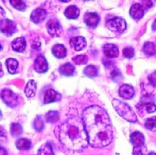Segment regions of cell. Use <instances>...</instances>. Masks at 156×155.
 <instances>
[{
	"label": "cell",
	"mask_w": 156,
	"mask_h": 155,
	"mask_svg": "<svg viewBox=\"0 0 156 155\" xmlns=\"http://www.w3.org/2000/svg\"><path fill=\"white\" fill-rule=\"evenodd\" d=\"M82 121L92 147L108 146L113 140V126L110 118L104 108L97 105L86 107L82 113Z\"/></svg>",
	"instance_id": "6da1fadb"
},
{
	"label": "cell",
	"mask_w": 156,
	"mask_h": 155,
	"mask_svg": "<svg viewBox=\"0 0 156 155\" xmlns=\"http://www.w3.org/2000/svg\"><path fill=\"white\" fill-rule=\"evenodd\" d=\"M55 134L61 144L72 151H82L89 144L83 121L79 117L68 118L57 127Z\"/></svg>",
	"instance_id": "7a4b0ae2"
},
{
	"label": "cell",
	"mask_w": 156,
	"mask_h": 155,
	"mask_svg": "<svg viewBox=\"0 0 156 155\" xmlns=\"http://www.w3.org/2000/svg\"><path fill=\"white\" fill-rule=\"evenodd\" d=\"M112 104L117 112L125 120L132 123H136L137 122L138 119L136 113L132 109V107L128 104H126V103L119 99H113Z\"/></svg>",
	"instance_id": "3957f363"
},
{
	"label": "cell",
	"mask_w": 156,
	"mask_h": 155,
	"mask_svg": "<svg viewBox=\"0 0 156 155\" xmlns=\"http://www.w3.org/2000/svg\"><path fill=\"white\" fill-rule=\"evenodd\" d=\"M106 26L116 34H122L126 29V23L125 20L121 17H114L107 22Z\"/></svg>",
	"instance_id": "277c9868"
},
{
	"label": "cell",
	"mask_w": 156,
	"mask_h": 155,
	"mask_svg": "<svg viewBox=\"0 0 156 155\" xmlns=\"http://www.w3.org/2000/svg\"><path fill=\"white\" fill-rule=\"evenodd\" d=\"M153 6V3L151 1H148V4L141 5L140 3H134L130 9V15L136 21H140L145 13V10L147 8Z\"/></svg>",
	"instance_id": "5b68a950"
},
{
	"label": "cell",
	"mask_w": 156,
	"mask_h": 155,
	"mask_svg": "<svg viewBox=\"0 0 156 155\" xmlns=\"http://www.w3.org/2000/svg\"><path fill=\"white\" fill-rule=\"evenodd\" d=\"M1 98L9 107L13 108L18 104V97L8 89H4L1 92Z\"/></svg>",
	"instance_id": "8992f818"
},
{
	"label": "cell",
	"mask_w": 156,
	"mask_h": 155,
	"mask_svg": "<svg viewBox=\"0 0 156 155\" xmlns=\"http://www.w3.org/2000/svg\"><path fill=\"white\" fill-rule=\"evenodd\" d=\"M0 31L8 36H11L16 31V25L9 19H3L0 21Z\"/></svg>",
	"instance_id": "52a82bcc"
},
{
	"label": "cell",
	"mask_w": 156,
	"mask_h": 155,
	"mask_svg": "<svg viewBox=\"0 0 156 155\" xmlns=\"http://www.w3.org/2000/svg\"><path fill=\"white\" fill-rule=\"evenodd\" d=\"M46 28H47L48 34L51 35L52 37H58L62 31L61 25L56 19L49 20L46 24Z\"/></svg>",
	"instance_id": "ba28073f"
},
{
	"label": "cell",
	"mask_w": 156,
	"mask_h": 155,
	"mask_svg": "<svg viewBox=\"0 0 156 155\" xmlns=\"http://www.w3.org/2000/svg\"><path fill=\"white\" fill-rule=\"evenodd\" d=\"M34 69L38 73H44L48 71V65L47 60L43 55H39L34 62Z\"/></svg>",
	"instance_id": "9c48e42d"
},
{
	"label": "cell",
	"mask_w": 156,
	"mask_h": 155,
	"mask_svg": "<svg viewBox=\"0 0 156 155\" xmlns=\"http://www.w3.org/2000/svg\"><path fill=\"white\" fill-rule=\"evenodd\" d=\"M141 106L142 108H145V110L149 113H152L156 111V105L154 104L153 99H151V96H143L142 99L140 100V104L136 107Z\"/></svg>",
	"instance_id": "30bf717a"
},
{
	"label": "cell",
	"mask_w": 156,
	"mask_h": 155,
	"mask_svg": "<svg viewBox=\"0 0 156 155\" xmlns=\"http://www.w3.org/2000/svg\"><path fill=\"white\" fill-rule=\"evenodd\" d=\"M61 99V95L53 89H48L44 93V104H48L53 102L58 101Z\"/></svg>",
	"instance_id": "8fae6325"
},
{
	"label": "cell",
	"mask_w": 156,
	"mask_h": 155,
	"mask_svg": "<svg viewBox=\"0 0 156 155\" xmlns=\"http://www.w3.org/2000/svg\"><path fill=\"white\" fill-rule=\"evenodd\" d=\"M70 44L75 51H81L86 48V41L82 36L73 37L70 39Z\"/></svg>",
	"instance_id": "7c38bea8"
},
{
	"label": "cell",
	"mask_w": 156,
	"mask_h": 155,
	"mask_svg": "<svg viewBox=\"0 0 156 155\" xmlns=\"http://www.w3.org/2000/svg\"><path fill=\"white\" fill-rule=\"evenodd\" d=\"M46 12L43 8H36L32 12L30 15V19L35 24H39L42 22L46 17Z\"/></svg>",
	"instance_id": "4fadbf2b"
},
{
	"label": "cell",
	"mask_w": 156,
	"mask_h": 155,
	"mask_svg": "<svg viewBox=\"0 0 156 155\" xmlns=\"http://www.w3.org/2000/svg\"><path fill=\"white\" fill-rule=\"evenodd\" d=\"M119 96H121L124 99H131L135 94L134 88L132 86H129V85L125 84V85H122L119 88Z\"/></svg>",
	"instance_id": "5bb4252c"
},
{
	"label": "cell",
	"mask_w": 156,
	"mask_h": 155,
	"mask_svg": "<svg viewBox=\"0 0 156 155\" xmlns=\"http://www.w3.org/2000/svg\"><path fill=\"white\" fill-rule=\"evenodd\" d=\"M100 16L97 13H94V12L86 13L85 18H84L86 24L88 26L92 27V28H95L98 26V24L100 23Z\"/></svg>",
	"instance_id": "9a60e30c"
},
{
	"label": "cell",
	"mask_w": 156,
	"mask_h": 155,
	"mask_svg": "<svg viewBox=\"0 0 156 155\" xmlns=\"http://www.w3.org/2000/svg\"><path fill=\"white\" fill-rule=\"evenodd\" d=\"M104 53H105V56L110 58H114L119 57V48L113 44H106L104 47Z\"/></svg>",
	"instance_id": "2e32d148"
},
{
	"label": "cell",
	"mask_w": 156,
	"mask_h": 155,
	"mask_svg": "<svg viewBox=\"0 0 156 155\" xmlns=\"http://www.w3.org/2000/svg\"><path fill=\"white\" fill-rule=\"evenodd\" d=\"M26 39L24 37H19L16 38L12 42V48L14 51L22 53L26 49Z\"/></svg>",
	"instance_id": "e0dca14e"
},
{
	"label": "cell",
	"mask_w": 156,
	"mask_h": 155,
	"mask_svg": "<svg viewBox=\"0 0 156 155\" xmlns=\"http://www.w3.org/2000/svg\"><path fill=\"white\" fill-rule=\"evenodd\" d=\"M131 142L134 146H143L145 144V137L142 133L139 131H135L131 134Z\"/></svg>",
	"instance_id": "ac0fdd59"
},
{
	"label": "cell",
	"mask_w": 156,
	"mask_h": 155,
	"mask_svg": "<svg viewBox=\"0 0 156 155\" xmlns=\"http://www.w3.org/2000/svg\"><path fill=\"white\" fill-rule=\"evenodd\" d=\"M52 53L57 58H63L67 55V49L62 44H56L52 48Z\"/></svg>",
	"instance_id": "d6986e66"
},
{
	"label": "cell",
	"mask_w": 156,
	"mask_h": 155,
	"mask_svg": "<svg viewBox=\"0 0 156 155\" xmlns=\"http://www.w3.org/2000/svg\"><path fill=\"white\" fill-rule=\"evenodd\" d=\"M65 16L68 19H76L80 15V11L78 9L77 7L74 5L69 6L65 9L64 12Z\"/></svg>",
	"instance_id": "ffe728a7"
},
{
	"label": "cell",
	"mask_w": 156,
	"mask_h": 155,
	"mask_svg": "<svg viewBox=\"0 0 156 155\" xmlns=\"http://www.w3.org/2000/svg\"><path fill=\"white\" fill-rule=\"evenodd\" d=\"M36 86L37 85L35 80H30L28 81L25 89V94L27 98H32L35 96V92H36Z\"/></svg>",
	"instance_id": "44dd1931"
},
{
	"label": "cell",
	"mask_w": 156,
	"mask_h": 155,
	"mask_svg": "<svg viewBox=\"0 0 156 155\" xmlns=\"http://www.w3.org/2000/svg\"><path fill=\"white\" fill-rule=\"evenodd\" d=\"M59 72L62 76H73L75 72V67L71 63H65L59 67Z\"/></svg>",
	"instance_id": "7402d4cb"
},
{
	"label": "cell",
	"mask_w": 156,
	"mask_h": 155,
	"mask_svg": "<svg viewBox=\"0 0 156 155\" xmlns=\"http://www.w3.org/2000/svg\"><path fill=\"white\" fill-rule=\"evenodd\" d=\"M16 148L20 150H29L31 148V142L26 138H21L16 140Z\"/></svg>",
	"instance_id": "603a6c76"
},
{
	"label": "cell",
	"mask_w": 156,
	"mask_h": 155,
	"mask_svg": "<svg viewBox=\"0 0 156 155\" xmlns=\"http://www.w3.org/2000/svg\"><path fill=\"white\" fill-rule=\"evenodd\" d=\"M37 155H54L51 144L48 142L42 144L39 151H38Z\"/></svg>",
	"instance_id": "cb8c5ba5"
},
{
	"label": "cell",
	"mask_w": 156,
	"mask_h": 155,
	"mask_svg": "<svg viewBox=\"0 0 156 155\" xmlns=\"http://www.w3.org/2000/svg\"><path fill=\"white\" fill-rule=\"evenodd\" d=\"M6 64H7V67H8V72L10 74H15L18 67V62L16 61V59L14 58H8L6 61Z\"/></svg>",
	"instance_id": "d4e9b609"
},
{
	"label": "cell",
	"mask_w": 156,
	"mask_h": 155,
	"mask_svg": "<svg viewBox=\"0 0 156 155\" xmlns=\"http://www.w3.org/2000/svg\"><path fill=\"white\" fill-rule=\"evenodd\" d=\"M143 53L147 56H153L156 54L155 45L151 42H146L143 46Z\"/></svg>",
	"instance_id": "484cf974"
},
{
	"label": "cell",
	"mask_w": 156,
	"mask_h": 155,
	"mask_svg": "<svg viewBox=\"0 0 156 155\" xmlns=\"http://www.w3.org/2000/svg\"><path fill=\"white\" fill-rule=\"evenodd\" d=\"M59 119V113L57 111H49L45 115V120L48 123H54Z\"/></svg>",
	"instance_id": "4316f807"
},
{
	"label": "cell",
	"mask_w": 156,
	"mask_h": 155,
	"mask_svg": "<svg viewBox=\"0 0 156 155\" xmlns=\"http://www.w3.org/2000/svg\"><path fill=\"white\" fill-rule=\"evenodd\" d=\"M84 74L88 77H95L98 75V69L93 65H90L84 69Z\"/></svg>",
	"instance_id": "83f0119b"
},
{
	"label": "cell",
	"mask_w": 156,
	"mask_h": 155,
	"mask_svg": "<svg viewBox=\"0 0 156 155\" xmlns=\"http://www.w3.org/2000/svg\"><path fill=\"white\" fill-rule=\"evenodd\" d=\"M22 127L19 123H12L11 125V134L14 137L19 136L22 134Z\"/></svg>",
	"instance_id": "f1b7e54d"
},
{
	"label": "cell",
	"mask_w": 156,
	"mask_h": 155,
	"mask_svg": "<svg viewBox=\"0 0 156 155\" xmlns=\"http://www.w3.org/2000/svg\"><path fill=\"white\" fill-rule=\"evenodd\" d=\"M145 128L151 131H156V116L146 120L145 123Z\"/></svg>",
	"instance_id": "f546056e"
},
{
	"label": "cell",
	"mask_w": 156,
	"mask_h": 155,
	"mask_svg": "<svg viewBox=\"0 0 156 155\" xmlns=\"http://www.w3.org/2000/svg\"><path fill=\"white\" fill-rule=\"evenodd\" d=\"M33 127L35 129V131H42L44 129V122L42 120L41 117H37L34 120L33 122Z\"/></svg>",
	"instance_id": "4dcf8cb0"
},
{
	"label": "cell",
	"mask_w": 156,
	"mask_h": 155,
	"mask_svg": "<svg viewBox=\"0 0 156 155\" xmlns=\"http://www.w3.org/2000/svg\"><path fill=\"white\" fill-rule=\"evenodd\" d=\"M10 3L13 6L14 8L19 10V11H24L27 6H26V3L23 2V1H21V0H11L10 1Z\"/></svg>",
	"instance_id": "1f68e13d"
},
{
	"label": "cell",
	"mask_w": 156,
	"mask_h": 155,
	"mask_svg": "<svg viewBox=\"0 0 156 155\" xmlns=\"http://www.w3.org/2000/svg\"><path fill=\"white\" fill-rule=\"evenodd\" d=\"M73 61L77 65L86 64L87 61H88V58H87V57L86 55H78V56H76L73 58Z\"/></svg>",
	"instance_id": "d6a6232c"
},
{
	"label": "cell",
	"mask_w": 156,
	"mask_h": 155,
	"mask_svg": "<svg viewBox=\"0 0 156 155\" xmlns=\"http://www.w3.org/2000/svg\"><path fill=\"white\" fill-rule=\"evenodd\" d=\"M135 54L134 48L132 47H126L123 49V56L127 59H131L133 58Z\"/></svg>",
	"instance_id": "836d02e7"
},
{
	"label": "cell",
	"mask_w": 156,
	"mask_h": 155,
	"mask_svg": "<svg viewBox=\"0 0 156 155\" xmlns=\"http://www.w3.org/2000/svg\"><path fill=\"white\" fill-rule=\"evenodd\" d=\"M110 76L112 78V80H113L114 81H119V80L122 79V76L121 72H119V69H116V68L111 72Z\"/></svg>",
	"instance_id": "e575fe53"
},
{
	"label": "cell",
	"mask_w": 156,
	"mask_h": 155,
	"mask_svg": "<svg viewBox=\"0 0 156 155\" xmlns=\"http://www.w3.org/2000/svg\"><path fill=\"white\" fill-rule=\"evenodd\" d=\"M132 155H143L142 146H134L132 150Z\"/></svg>",
	"instance_id": "d590c367"
},
{
	"label": "cell",
	"mask_w": 156,
	"mask_h": 155,
	"mask_svg": "<svg viewBox=\"0 0 156 155\" xmlns=\"http://www.w3.org/2000/svg\"><path fill=\"white\" fill-rule=\"evenodd\" d=\"M149 80L154 87H156V72H153L152 74L149 76Z\"/></svg>",
	"instance_id": "8d00e7d4"
},
{
	"label": "cell",
	"mask_w": 156,
	"mask_h": 155,
	"mask_svg": "<svg viewBox=\"0 0 156 155\" xmlns=\"http://www.w3.org/2000/svg\"><path fill=\"white\" fill-rule=\"evenodd\" d=\"M7 139V132L3 127L0 126V140H5Z\"/></svg>",
	"instance_id": "74e56055"
},
{
	"label": "cell",
	"mask_w": 156,
	"mask_h": 155,
	"mask_svg": "<svg viewBox=\"0 0 156 155\" xmlns=\"http://www.w3.org/2000/svg\"><path fill=\"white\" fill-rule=\"evenodd\" d=\"M4 16H5V12H4V9L0 7V21H2L3 19H4Z\"/></svg>",
	"instance_id": "f35d334b"
},
{
	"label": "cell",
	"mask_w": 156,
	"mask_h": 155,
	"mask_svg": "<svg viewBox=\"0 0 156 155\" xmlns=\"http://www.w3.org/2000/svg\"><path fill=\"white\" fill-rule=\"evenodd\" d=\"M0 155H8L7 150L3 147H0Z\"/></svg>",
	"instance_id": "ab89813d"
},
{
	"label": "cell",
	"mask_w": 156,
	"mask_h": 155,
	"mask_svg": "<svg viewBox=\"0 0 156 155\" xmlns=\"http://www.w3.org/2000/svg\"><path fill=\"white\" fill-rule=\"evenodd\" d=\"M3 76V67H2V64L0 62V77H2Z\"/></svg>",
	"instance_id": "60d3db41"
},
{
	"label": "cell",
	"mask_w": 156,
	"mask_h": 155,
	"mask_svg": "<svg viewBox=\"0 0 156 155\" xmlns=\"http://www.w3.org/2000/svg\"><path fill=\"white\" fill-rule=\"evenodd\" d=\"M152 29L154 30H156V20H154V22L153 23V26H152Z\"/></svg>",
	"instance_id": "b9f144b4"
},
{
	"label": "cell",
	"mask_w": 156,
	"mask_h": 155,
	"mask_svg": "<svg viewBox=\"0 0 156 155\" xmlns=\"http://www.w3.org/2000/svg\"><path fill=\"white\" fill-rule=\"evenodd\" d=\"M148 155H156V153H154V152H151V153H149Z\"/></svg>",
	"instance_id": "7bdbcfd3"
},
{
	"label": "cell",
	"mask_w": 156,
	"mask_h": 155,
	"mask_svg": "<svg viewBox=\"0 0 156 155\" xmlns=\"http://www.w3.org/2000/svg\"><path fill=\"white\" fill-rule=\"evenodd\" d=\"M0 119H2V112L0 111Z\"/></svg>",
	"instance_id": "ee69618b"
},
{
	"label": "cell",
	"mask_w": 156,
	"mask_h": 155,
	"mask_svg": "<svg viewBox=\"0 0 156 155\" xmlns=\"http://www.w3.org/2000/svg\"><path fill=\"white\" fill-rule=\"evenodd\" d=\"M1 49H2V45H1V44H0V51H1Z\"/></svg>",
	"instance_id": "f6af8a7d"
}]
</instances>
